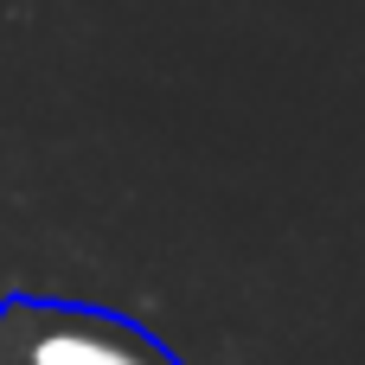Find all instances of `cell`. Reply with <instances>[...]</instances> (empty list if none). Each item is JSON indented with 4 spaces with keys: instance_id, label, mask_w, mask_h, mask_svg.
I'll return each mask as SVG.
<instances>
[{
    "instance_id": "1",
    "label": "cell",
    "mask_w": 365,
    "mask_h": 365,
    "mask_svg": "<svg viewBox=\"0 0 365 365\" xmlns=\"http://www.w3.org/2000/svg\"><path fill=\"white\" fill-rule=\"evenodd\" d=\"M0 365H180L160 340L122 314L77 302H6L0 308Z\"/></svg>"
}]
</instances>
